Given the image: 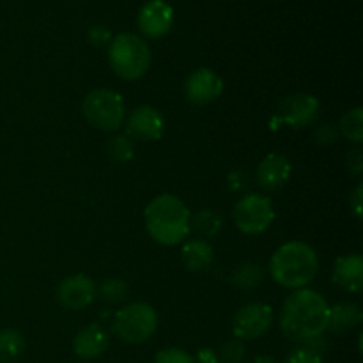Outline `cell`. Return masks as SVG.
Returning a JSON list of instances; mask_svg holds the SVG:
<instances>
[{
    "label": "cell",
    "mask_w": 363,
    "mask_h": 363,
    "mask_svg": "<svg viewBox=\"0 0 363 363\" xmlns=\"http://www.w3.org/2000/svg\"><path fill=\"white\" fill-rule=\"evenodd\" d=\"M25 347L23 335L18 330H2L0 332V363L16 360Z\"/></svg>",
    "instance_id": "d6986e66"
},
{
    "label": "cell",
    "mask_w": 363,
    "mask_h": 363,
    "mask_svg": "<svg viewBox=\"0 0 363 363\" xmlns=\"http://www.w3.org/2000/svg\"><path fill=\"white\" fill-rule=\"evenodd\" d=\"M108 60L117 77L123 80H138L151 66V50L138 35L119 34L110 43Z\"/></svg>",
    "instance_id": "277c9868"
},
{
    "label": "cell",
    "mask_w": 363,
    "mask_h": 363,
    "mask_svg": "<svg viewBox=\"0 0 363 363\" xmlns=\"http://www.w3.org/2000/svg\"><path fill=\"white\" fill-rule=\"evenodd\" d=\"M234 222L243 234H262L275 220L273 204L268 197L259 194H248L234 206Z\"/></svg>",
    "instance_id": "52a82bcc"
},
{
    "label": "cell",
    "mask_w": 363,
    "mask_h": 363,
    "mask_svg": "<svg viewBox=\"0 0 363 363\" xmlns=\"http://www.w3.org/2000/svg\"><path fill=\"white\" fill-rule=\"evenodd\" d=\"M280 328L293 342L307 344L319 339L330 328V305L312 289L294 291L284 301Z\"/></svg>",
    "instance_id": "6da1fadb"
},
{
    "label": "cell",
    "mask_w": 363,
    "mask_h": 363,
    "mask_svg": "<svg viewBox=\"0 0 363 363\" xmlns=\"http://www.w3.org/2000/svg\"><path fill=\"white\" fill-rule=\"evenodd\" d=\"M340 133L354 144L363 142V110L360 106L350 110L339 123Z\"/></svg>",
    "instance_id": "7402d4cb"
},
{
    "label": "cell",
    "mask_w": 363,
    "mask_h": 363,
    "mask_svg": "<svg viewBox=\"0 0 363 363\" xmlns=\"http://www.w3.org/2000/svg\"><path fill=\"white\" fill-rule=\"evenodd\" d=\"M106 151H108L110 158H113L116 162H130L133 158V142L130 140L124 135H117V137L110 138L108 144H106Z\"/></svg>",
    "instance_id": "603a6c76"
},
{
    "label": "cell",
    "mask_w": 363,
    "mask_h": 363,
    "mask_svg": "<svg viewBox=\"0 0 363 363\" xmlns=\"http://www.w3.org/2000/svg\"><path fill=\"white\" fill-rule=\"evenodd\" d=\"M223 91L222 77L208 67H199L188 77L184 84V96L191 105H208L213 103Z\"/></svg>",
    "instance_id": "30bf717a"
},
{
    "label": "cell",
    "mask_w": 363,
    "mask_h": 363,
    "mask_svg": "<svg viewBox=\"0 0 363 363\" xmlns=\"http://www.w3.org/2000/svg\"><path fill=\"white\" fill-rule=\"evenodd\" d=\"M126 130L128 135L133 137L135 140L155 142L162 138L163 131H165V121L155 106L142 105L131 112Z\"/></svg>",
    "instance_id": "4fadbf2b"
},
{
    "label": "cell",
    "mask_w": 363,
    "mask_h": 363,
    "mask_svg": "<svg viewBox=\"0 0 363 363\" xmlns=\"http://www.w3.org/2000/svg\"><path fill=\"white\" fill-rule=\"evenodd\" d=\"M347 167H350L351 172L357 174V176H360L362 174L363 160H362V151L358 147L353 149V151L350 152V156H347Z\"/></svg>",
    "instance_id": "f1b7e54d"
},
{
    "label": "cell",
    "mask_w": 363,
    "mask_h": 363,
    "mask_svg": "<svg viewBox=\"0 0 363 363\" xmlns=\"http://www.w3.org/2000/svg\"><path fill=\"white\" fill-rule=\"evenodd\" d=\"M286 363H325V362H323L321 353H315V351L301 346L298 347V350L291 351Z\"/></svg>",
    "instance_id": "4316f807"
},
{
    "label": "cell",
    "mask_w": 363,
    "mask_h": 363,
    "mask_svg": "<svg viewBox=\"0 0 363 363\" xmlns=\"http://www.w3.org/2000/svg\"><path fill=\"white\" fill-rule=\"evenodd\" d=\"M333 282L350 293L363 289V257L360 254L342 255L333 266Z\"/></svg>",
    "instance_id": "9a60e30c"
},
{
    "label": "cell",
    "mask_w": 363,
    "mask_h": 363,
    "mask_svg": "<svg viewBox=\"0 0 363 363\" xmlns=\"http://www.w3.org/2000/svg\"><path fill=\"white\" fill-rule=\"evenodd\" d=\"M262 279H264V273H262L261 266L247 262V264H241L234 269L230 282H233L236 287H240V289L248 291L261 286Z\"/></svg>",
    "instance_id": "ffe728a7"
},
{
    "label": "cell",
    "mask_w": 363,
    "mask_h": 363,
    "mask_svg": "<svg viewBox=\"0 0 363 363\" xmlns=\"http://www.w3.org/2000/svg\"><path fill=\"white\" fill-rule=\"evenodd\" d=\"M318 254L303 241H289L279 247L269 261V273L279 286L303 289L318 273Z\"/></svg>",
    "instance_id": "3957f363"
},
{
    "label": "cell",
    "mask_w": 363,
    "mask_h": 363,
    "mask_svg": "<svg viewBox=\"0 0 363 363\" xmlns=\"http://www.w3.org/2000/svg\"><path fill=\"white\" fill-rule=\"evenodd\" d=\"M362 195H363V186L362 184H358V186L354 188L353 195H351V202H350L351 209H353L354 216H357L358 220L362 218Z\"/></svg>",
    "instance_id": "1f68e13d"
},
{
    "label": "cell",
    "mask_w": 363,
    "mask_h": 363,
    "mask_svg": "<svg viewBox=\"0 0 363 363\" xmlns=\"http://www.w3.org/2000/svg\"><path fill=\"white\" fill-rule=\"evenodd\" d=\"M363 314L354 303H339L330 308V328L337 333H346L357 328L362 323Z\"/></svg>",
    "instance_id": "ac0fdd59"
},
{
    "label": "cell",
    "mask_w": 363,
    "mask_h": 363,
    "mask_svg": "<svg viewBox=\"0 0 363 363\" xmlns=\"http://www.w3.org/2000/svg\"><path fill=\"white\" fill-rule=\"evenodd\" d=\"M202 238H213L222 230V216L213 209H202L190 222Z\"/></svg>",
    "instance_id": "44dd1931"
},
{
    "label": "cell",
    "mask_w": 363,
    "mask_h": 363,
    "mask_svg": "<svg viewBox=\"0 0 363 363\" xmlns=\"http://www.w3.org/2000/svg\"><path fill=\"white\" fill-rule=\"evenodd\" d=\"M138 28L147 38L156 39L165 35L174 23V11L165 0H149L138 11Z\"/></svg>",
    "instance_id": "8fae6325"
},
{
    "label": "cell",
    "mask_w": 363,
    "mask_h": 363,
    "mask_svg": "<svg viewBox=\"0 0 363 363\" xmlns=\"http://www.w3.org/2000/svg\"><path fill=\"white\" fill-rule=\"evenodd\" d=\"M254 363H279V362H277L273 357H268V354H259V357L254 360Z\"/></svg>",
    "instance_id": "d6a6232c"
},
{
    "label": "cell",
    "mask_w": 363,
    "mask_h": 363,
    "mask_svg": "<svg viewBox=\"0 0 363 363\" xmlns=\"http://www.w3.org/2000/svg\"><path fill=\"white\" fill-rule=\"evenodd\" d=\"M245 353L247 351H245L243 342L238 339H233L220 347L218 360L222 363H241L245 358Z\"/></svg>",
    "instance_id": "d4e9b609"
},
{
    "label": "cell",
    "mask_w": 363,
    "mask_h": 363,
    "mask_svg": "<svg viewBox=\"0 0 363 363\" xmlns=\"http://www.w3.org/2000/svg\"><path fill=\"white\" fill-rule=\"evenodd\" d=\"M112 328L123 342L142 344L155 335L158 328V315L151 305L131 303L117 312Z\"/></svg>",
    "instance_id": "8992f818"
},
{
    "label": "cell",
    "mask_w": 363,
    "mask_h": 363,
    "mask_svg": "<svg viewBox=\"0 0 363 363\" xmlns=\"http://www.w3.org/2000/svg\"><path fill=\"white\" fill-rule=\"evenodd\" d=\"M181 257H183L184 266L190 272H204L211 266L215 255H213V248L208 241L190 240L184 243L183 250H181Z\"/></svg>",
    "instance_id": "e0dca14e"
},
{
    "label": "cell",
    "mask_w": 363,
    "mask_h": 363,
    "mask_svg": "<svg viewBox=\"0 0 363 363\" xmlns=\"http://www.w3.org/2000/svg\"><path fill=\"white\" fill-rule=\"evenodd\" d=\"M155 363H195V358L191 354H188L186 351L170 347V350L160 351L156 354Z\"/></svg>",
    "instance_id": "484cf974"
},
{
    "label": "cell",
    "mask_w": 363,
    "mask_h": 363,
    "mask_svg": "<svg viewBox=\"0 0 363 363\" xmlns=\"http://www.w3.org/2000/svg\"><path fill=\"white\" fill-rule=\"evenodd\" d=\"M190 222V209L176 195H158L145 208V227L149 236L165 247L183 243L191 230Z\"/></svg>",
    "instance_id": "7a4b0ae2"
},
{
    "label": "cell",
    "mask_w": 363,
    "mask_h": 363,
    "mask_svg": "<svg viewBox=\"0 0 363 363\" xmlns=\"http://www.w3.org/2000/svg\"><path fill=\"white\" fill-rule=\"evenodd\" d=\"M195 363H220L218 353L211 347H202L195 354Z\"/></svg>",
    "instance_id": "f546056e"
},
{
    "label": "cell",
    "mask_w": 363,
    "mask_h": 363,
    "mask_svg": "<svg viewBox=\"0 0 363 363\" xmlns=\"http://www.w3.org/2000/svg\"><path fill=\"white\" fill-rule=\"evenodd\" d=\"M89 39H91V43H94V45L101 46L110 39V32L106 30L105 27H94L89 32Z\"/></svg>",
    "instance_id": "4dcf8cb0"
},
{
    "label": "cell",
    "mask_w": 363,
    "mask_h": 363,
    "mask_svg": "<svg viewBox=\"0 0 363 363\" xmlns=\"http://www.w3.org/2000/svg\"><path fill=\"white\" fill-rule=\"evenodd\" d=\"M96 286L87 275H73L64 279L57 287V300L64 308L82 311L94 301Z\"/></svg>",
    "instance_id": "7c38bea8"
},
{
    "label": "cell",
    "mask_w": 363,
    "mask_h": 363,
    "mask_svg": "<svg viewBox=\"0 0 363 363\" xmlns=\"http://www.w3.org/2000/svg\"><path fill=\"white\" fill-rule=\"evenodd\" d=\"M291 174H293V165H291L289 158L279 152H269L257 167V183L259 186L264 190L275 191L282 188L284 184L289 181Z\"/></svg>",
    "instance_id": "5bb4252c"
},
{
    "label": "cell",
    "mask_w": 363,
    "mask_h": 363,
    "mask_svg": "<svg viewBox=\"0 0 363 363\" xmlns=\"http://www.w3.org/2000/svg\"><path fill=\"white\" fill-rule=\"evenodd\" d=\"M319 116V101L312 94H293L282 99L279 105V117L291 128L308 126Z\"/></svg>",
    "instance_id": "9c48e42d"
},
{
    "label": "cell",
    "mask_w": 363,
    "mask_h": 363,
    "mask_svg": "<svg viewBox=\"0 0 363 363\" xmlns=\"http://www.w3.org/2000/svg\"><path fill=\"white\" fill-rule=\"evenodd\" d=\"M335 138L337 131L332 124H323V126L318 128V131H315V140H318L319 144H330V142H333Z\"/></svg>",
    "instance_id": "83f0119b"
},
{
    "label": "cell",
    "mask_w": 363,
    "mask_h": 363,
    "mask_svg": "<svg viewBox=\"0 0 363 363\" xmlns=\"http://www.w3.org/2000/svg\"><path fill=\"white\" fill-rule=\"evenodd\" d=\"M273 325V308L266 303H247L233 319V333L238 340H254L264 335Z\"/></svg>",
    "instance_id": "ba28073f"
},
{
    "label": "cell",
    "mask_w": 363,
    "mask_h": 363,
    "mask_svg": "<svg viewBox=\"0 0 363 363\" xmlns=\"http://www.w3.org/2000/svg\"><path fill=\"white\" fill-rule=\"evenodd\" d=\"M99 296L110 303H117L123 301L128 296V286L124 280L121 279H108L101 284L99 287Z\"/></svg>",
    "instance_id": "cb8c5ba5"
},
{
    "label": "cell",
    "mask_w": 363,
    "mask_h": 363,
    "mask_svg": "<svg viewBox=\"0 0 363 363\" xmlns=\"http://www.w3.org/2000/svg\"><path fill=\"white\" fill-rule=\"evenodd\" d=\"M108 347V335L99 325H89L77 333L73 351L80 360H94Z\"/></svg>",
    "instance_id": "2e32d148"
},
{
    "label": "cell",
    "mask_w": 363,
    "mask_h": 363,
    "mask_svg": "<svg viewBox=\"0 0 363 363\" xmlns=\"http://www.w3.org/2000/svg\"><path fill=\"white\" fill-rule=\"evenodd\" d=\"M82 112L87 123L98 130L116 131L123 124L126 106L119 92L110 89H94L84 98Z\"/></svg>",
    "instance_id": "5b68a950"
}]
</instances>
